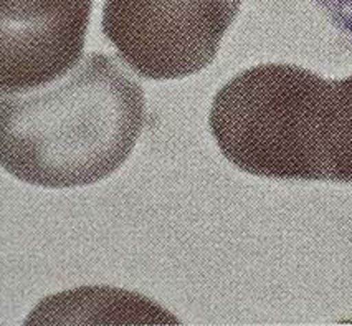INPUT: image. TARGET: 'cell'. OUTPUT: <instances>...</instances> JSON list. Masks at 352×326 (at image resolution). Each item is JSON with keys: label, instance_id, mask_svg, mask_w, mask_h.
Returning <instances> with one entry per match:
<instances>
[{"label": "cell", "instance_id": "obj_4", "mask_svg": "<svg viewBox=\"0 0 352 326\" xmlns=\"http://www.w3.org/2000/svg\"><path fill=\"white\" fill-rule=\"evenodd\" d=\"M352 48V0H311Z\"/></svg>", "mask_w": 352, "mask_h": 326}, {"label": "cell", "instance_id": "obj_3", "mask_svg": "<svg viewBox=\"0 0 352 326\" xmlns=\"http://www.w3.org/2000/svg\"><path fill=\"white\" fill-rule=\"evenodd\" d=\"M91 0H0V91L42 87L81 60Z\"/></svg>", "mask_w": 352, "mask_h": 326}, {"label": "cell", "instance_id": "obj_1", "mask_svg": "<svg viewBox=\"0 0 352 326\" xmlns=\"http://www.w3.org/2000/svg\"><path fill=\"white\" fill-rule=\"evenodd\" d=\"M146 123L141 83L106 53L42 87L0 91V166L48 189L89 186L133 153Z\"/></svg>", "mask_w": 352, "mask_h": 326}, {"label": "cell", "instance_id": "obj_2", "mask_svg": "<svg viewBox=\"0 0 352 326\" xmlns=\"http://www.w3.org/2000/svg\"><path fill=\"white\" fill-rule=\"evenodd\" d=\"M240 0H106L101 28L139 76L166 80L212 56Z\"/></svg>", "mask_w": 352, "mask_h": 326}]
</instances>
